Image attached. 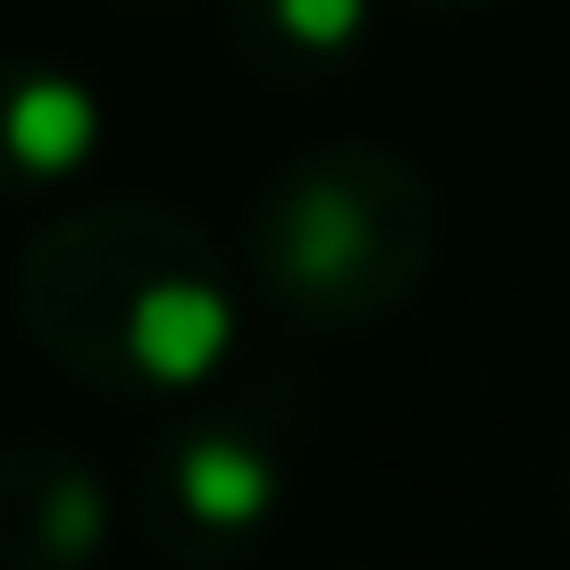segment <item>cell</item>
Wrapping results in <instances>:
<instances>
[{"label":"cell","instance_id":"52a82bcc","mask_svg":"<svg viewBox=\"0 0 570 570\" xmlns=\"http://www.w3.org/2000/svg\"><path fill=\"white\" fill-rule=\"evenodd\" d=\"M553 520H562V537H570V445H562V462H553Z\"/></svg>","mask_w":570,"mask_h":570},{"label":"cell","instance_id":"8992f818","mask_svg":"<svg viewBox=\"0 0 570 570\" xmlns=\"http://www.w3.org/2000/svg\"><path fill=\"white\" fill-rule=\"evenodd\" d=\"M235 59H252L277 85L336 76L370 42V0H218Z\"/></svg>","mask_w":570,"mask_h":570},{"label":"cell","instance_id":"5b68a950","mask_svg":"<svg viewBox=\"0 0 570 570\" xmlns=\"http://www.w3.org/2000/svg\"><path fill=\"white\" fill-rule=\"evenodd\" d=\"M109 109L76 68L0 59V194H42L101 160Z\"/></svg>","mask_w":570,"mask_h":570},{"label":"cell","instance_id":"9c48e42d","mask_svg":"<svg viewBox=\"0 0 570 570\" xmlns=\"http://www.w3.org/2000/svg\"><path fill=\"white\" fill-rule=\"evenodd\" d=\"M142 9H160V0H142Z\"/></svg>","mask_w":570,"mask_h":570},{"label":"cell","instance_id":"6da1fadb","mask_svg":"<svg viewBox=\"0 0 570 570\" xmlns=\"http://www.w3.org/2000/svg\"><path fill=\"white\" fill-rule=\"evenodd\" d=\"M18 327L92 394H185L235 361L244 285L194 210L109 194L18 252Z\"/></svg>","mask_w":570,"mask_h":570},{"label":"cell","instance_id":"7a4b0ae2","mask_svg":"<svg viewBox=\"0 0 570 570\" xmlns=\"http://www.w3.org/2000/svg\"><path fill=\"white\" fill-rule=\"evenodd\" d=\"M445 252V194L394 142H311L261 177L244 268L277 320L311 336H370L428 285Z\"/></svg>","mask_w":570,"mask_h":570},{"label":"cell","instance_id":"277c9868","mask_svg":"<svg viewBox=\"0 0 570 570\" xmlns=\"http://www.w3.org/2000/svg\"><path fill=\"white\" fill-rule=\"evenodd\" d=\"M109 546V487L51 436L0 445V562L9 570H76Z\"/></svg>","mask_w":570,"mask_h":570},{"label":"cell","instance_id":"ba28073f","mask_svg":"<svg viewBox=\"0 0 570 570\" xmlns=\"http://www.w3.org/2000/svg\"><path fill=\"white\" fill-rule=\"evenodd\" d=\"M420 9H487V0H420Z\"/></svg>","mask_w":570,"mask_h":570},{"label":"cell","instance_id":"3957f363","mask_svg":"<svg viewBox=\"0 0 570 570\" xmlns=\"http://www.w3.org/2000/svg\"><path fill=\"white\" fill-rule=\"evenodd\" d=\"M285 512V453L244 420H177L135 462V529L160 562L210 570L252 553Z\"/></svg>","mask_w":570,"mask_h":570}]
</instances>
